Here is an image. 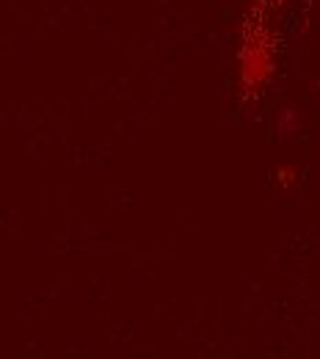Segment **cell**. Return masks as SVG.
<instances>
[{
    "label": "cell",
    "mask_w": 320,
    "mask_h": 359,
    "mask_svg": "<svg viewBox=\"0 0 320 359\" xmlns=\"http://www.w3.org/2000/svg\"><path fill=\"white\" fill-rule=\"evenodd\" d=\"M295 177H298V172H295V169H287V166H281V169L276 172V182H279L281 188H290V185L295 182Z\"/></svg>",
    "instance_id": "6da1fadb"
}]
</instances>
